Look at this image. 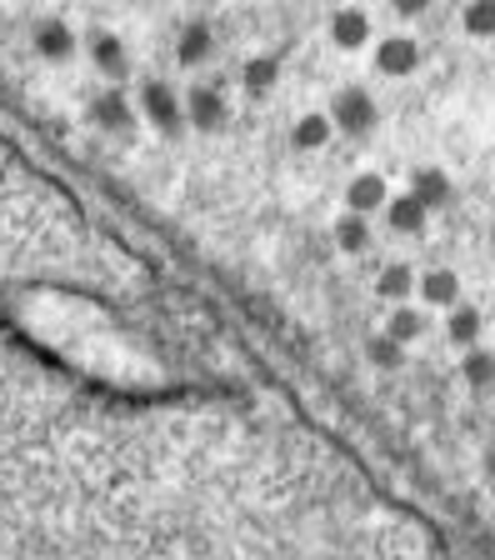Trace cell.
<instances>
[{"instance_id":"cell-1","label":"cell","mask_w":495,"mask_h":560,"mask_svg":"<svg viewBox=\"0 0 495 560\" xmlns=\"http://www.w3.org/2000/svg\"><path fill=\"white\" fill-rule=\"evenodd\" d=\"M376 180H361V186H355V206H370V200H376Z\"/></svg>"}]
</instances>
